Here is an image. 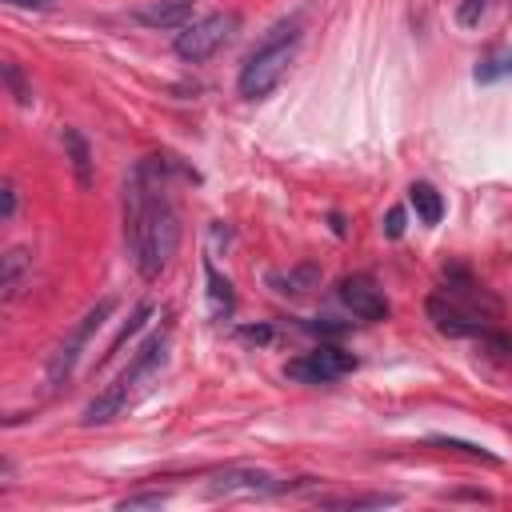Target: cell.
<instances>
[{
    "mask_svg": "<svg viewBox=\"0 0 512 512\" xmlns=\"http://www.w3.org/2000/svg\"><path fill=\"white\" fill-rule=\"evenodd\" d=\"M168 168L172 160L148 156L124 184V244L144 280H156L180 244V220L168 200Z\"/></svg>",
    "mask_w": 512,
    "mask_h": 512,
    "instance_id": "1",
    "label": "cell"
},
{
    "mask_svg": "<svg viewBox=\"0 0 512 512\" xmlns=\"http://www.w3.org/2000/svg\"><path fill=\"white\" fill-rule=\"evenodd\" d=\"M164 348H168V332L160 328L156 336H148V340L140 344V352H136V356H132V364L116 376V384H108L96 400H88V408H84V424H108V420L124 408V400L132 396V388L164 364Z\"/></svg>",
    "mask_w": 512,
    "mask_h": 512,
    "instance_id": "2",
    "label": "cell"
},
{
    "mask_svg": "<svg viewBox=\"0 0 512 512\" xmlns=\"http://www.w3.org/2000/svg\"><path fill=\"white\" fill-rule=\"evenodd\" d=\"M296 48L300 40H284V44H256L236 76V88L244 100H264L288 72V64L296 60Z\"/></svg>",
    "mask_w": 512,
    "mask_h": 512,
    "instance_id": "3",
    "label": "cell"
},
{
    "mask_svg": "<svg viewBox=\"0 0 512 512\" xmlns=\"http://www.w3.org/2000/svg\"><path fill=\"white\" fill-rule=\"evenodd\" d=\"M236 28H240V16H236V12H212V16H204V20L184 24V28L176 32L172 48H176V56H184L188 64H200V60H208L212 52H220V48L236 36Z\"/></svg>",
    "mask_w": 512,
    "mask_h": 512,
    "instance_id": "4",
    "label": "cell"
},
{
    "mask_svg": "<svg viewBox=\"0 0 512 512\" xmlns=\"http://www.w3.org/2000/svg\"><path fill=\"white\" fill-rule=\"evenodd\" d=\"M112 308H116V300L112 296H104L96 308H88L80 320H76V328L68 332V340L52 352V360H48V388H60L68 376H72V368H76V360H80V352H84V344L92 340V332L112 316Z\"/></svg>",
    "mask_w": 512,
    "mask_h": 512,
    "instance_id": "5",
    "label": "cell"
},
{
    "mask_svg": "<svg viewBox=\"0 0 512 512\" xmlns=\"http://www.w3.org/2000/svg\"><path fill=\"white\" fill-rule=\"evenodd\" d=\"M348 372H356V356L336 348V344H320V348H312V352H304V356L284 364V376L300 380V384H332V380H340Z\"/></svg>",
    "mask_w": 512,
    "mask_h": 512,
    "instance_id": "6",
    "label": "cell"
},
{
    "mask_svg": "<svg viewBox=\"0 0 512 512\" xmlns=\"http://www.w3.org/2000/svg\"><path fill=\"white\" fill-rule=\"evenodd\" d=\"M340 304L356 316V320H388V296L384 288L372 280V276H344L340 288H336Z\"/></svg>",
    "mask_w": 512,
    "mask_h": 512,
    "instance_id": "7",
    "label": "cell"
},
{
    "mask_svg": "<svg viewBox=\"0 0 512 512\" xmlns=\"http://www.w3.org/2000/svg\"><path fill=\"white\" fill-rule=\"evenodd\" d=\"M428 320L436 324V332L444 336H484V316L464 308L452 292H440V296H428Z\"/></svg>",
    "mask_w": 512,
    "mask_h": 512,
    "instance_id": "8",
    "label": "cell"
},
{
    "mask_svg": "<svg viewBox=\"0 0 512 512\" xmlns=\"http://www.w3.org/2000/svg\"><path fill=\"white\" fill-rule=\"evenodd\" d=\"M192 8L196 0H152V4H140L132 16L144 28H184L192 20Z\"/></svg>",
    "mask_w": 512,
    "mask_h": 512,
    "instance_id": "9",
    "label": "cell"
},
{
    "mask_svg": "<svg viewBox=\"0 0 512 512\" xmlns=\"http://www.w3.org/2000/svg\"><path fill=\"white\" fill-rule=\"evenodd\" d=\"M272 476L260 468H228L220 476H212L208 496H236V492H272Z\"/></svg>",
    "mask_w": 512,
    "mask_h": 512,
    "instance_id": "10",
    "label": "cell"
},
{
    "mask_svg": "<svg viewBox=\"0 0 512 512\" xmlns=\"http://www.w3.org/2000/svg\"><path fill=\"white\" fill-rule=\"evenodd\" d=\"M64 152H68V164H72V172H76V184L80 188H92V180H96V172H92V148H88V140H84V132L80 128H64Z\"/></svg>",
    "mask_w": 512,
    "mask_h": 512,
    "instance_id": "11",
    "label": "cell"
},
{
    "mask_svg": "<svg viewBox=\"0 0 512 512\" xmlns=\"http://www.w3.org/2000/svg\"><path fill=\"white\" fill-rule=\"evenodd\" d=\"M272 284H276V292H284V296H308V292L320 284V264L300 260V264H292L288 272H272Z\"/></svg>",
    "mask_w": 512,
    "mask_h": 512,
    "instance_id": "12",
    "label": "cell"
},
{
    "mask_svg": "<svg viewBox=\"0 0 512 512\" xmlns=\"http://www.w3.org/2000/svg\"><path fill=\"white\" fill-rule=\"evenodd\" d=\"M204 280H208V308H212V316L216 320H224V316H232V308H236V296H232V284L212 268V260H204Z\"/></svg>",
    "mask_w": 512,
    "mask_h": 512,
    "instance_id": "13",
    "label": "cell"
},
{
    "mask_svg": "<svg viewBox=\"0 0 512 512\" xmlns=\"http://www.w3.org/2000/svg\"><path fill=\"white\" fill-rule=\"evenodd\" d=\"M408 204L416 208V216H420L424 224H440V216H444V200H440V192H436L428 180H416V184L408 188Z\"/></svg>",
    "mask_w": 512,
    "mask_h": 512,
    "instance_id": "14",
    "label": "cell"
},
{
    "mask_svg": "<svg viewBox=\"0 0 512 512\" xmlns=\"http://www.w3.org/2000/svg\"><path fill=\"white\" fill-rule=\"evenodd\" d=\"M476 84H496V80H508L512 76V48H496L492 56H484L476 64Z\"/></svg>",
    "mask_w": 512,
    "mask_h": 512,
    "instance_id": "15",
    "label": "cell"
},
{
    "mask_svg": "<svg viewBox=\"0 0 512 512\" xmlns=\"http://www.w3.org/2000/svg\"><path fill=\"white\" fill-rule=\"evenodd\" d=\"M24 268H28V256L20 248L4 252V272H0V288H4V300H12L20 292V280H24Z\"/></svg>",
    "mask_w": 512,
    "mask_h": 512,
    "instance_id": "16",
    "label": "cell"
},
{
    "mask_svg": "<svg viewBox=\"0 0 512 512\" xmlns=\"http://www.w3.org/2000/svg\"><path fill=\"white\" fill-rule=\"evenodd\" d=\"M0 76H4V88L12 92V100L16 104H32V84L24 80V72H20V64H12V60H4V68H0Z\"/></svg>",
    "mask_w": 512,
    "mask_h": 512,
    "instance_id": "17",
    "label": "cell"
},
{
    "mask_svg": "<svg viewBox=\"0 0 512 512\" xmlns=\"http://www.w3.org/2000/svg\"><path fill=\"white\" fill-rule=\"evenodd\" d=\"M436 448H448V452H460V456H472V460H484V464H500L496 452L480 448V444H468V440H456V436H432Z\"/></svg>",
    "mask_w": 512,
    "mask_h": 512,
    "instance_id": "18",
    "label": "cell"
},
{
    "mask_svg": "<svg viewBox=\"0 0 512 512\" xmlns=\"http://www.w3.org/2000/svg\"><path fill=\"white\" fill-rule=\"evenodd\" d=\"M336 508H384V504H396V496L388 492H376V496H344V500H332Z\"/></svg>",
    "mask_w": 512,
    "mask_h": 512,
    "instance_id": "19",
    "label": "cell"
},
{
    "mask_svg": "<svg viewBox=\"0 0 512 512\" xmlns=\"http://www.w3.org/2000/svg\"><path fill=\"white\" fill-rule=\"evenodd\" d=\"M488 4H492V0H464V4H460V24H464V28H476L480 16L488 12Z\"/></svg>",
    "mask_w": 512,
    "mask_h": 512,
    "instance_id": "20",
    "label": "cell"
},
{
    "mask_svg": "<svg viewBox=\"0 0 512 512\" xmlns=\"http://www.w3.org/2000/svg\"><path fill=\"white\" fill-rule=\"evenodd\" d=\"M16 216V184L4 180L0 184V220H12Z\"/></svg>",
    "mask_w": 512,
    "mask_h": 512,
    "instance_id": "21",
    "label": "cell"
},
{
    "mask_svg": "<svg viewBox=\"0 0 512 512\" xmlns=\"http://www.w3.org/2000/svg\"><path fill=\"white\" fill-rule=\"evenodd\" d=\"M384 236H388V240H400V236H404V208H388V216H384Z\"/></svg>",
    "mask_w": 512,
    "mask_h": 512,
    "instance_id": "22",
    "label": "cell"
},
{
    "mask_svg": "<svg viewBox=\"0 0 512 512\" xmlns=\"http://www.w3.org/2000/svg\"><path fill=\"white\" fill-rule=\"evenodd\" d=\"M236 336L248 340V344H268V340H272V328H268V324H244Z\"/></svg>",
    "mask_w": 512,
    "mask_h": 512,
    "instance_id": "23",
    "label": "cell"
},
{
    "mask_svg": "<svg viewBox=\"0 0 512 512\" xmlns=\"http://www.w3.org/2000/svg\"><path fill=\"white\" fill-rule=\"evenodd\" d=\"M164 504V492H144V496H128V500H120V508L128 512V508H160Z\"/></svg>",
    "mask_w": 512,
    "mask_h": 512,
    "instance_id": "24",
    "label": "cell"
},
{
    "mask_svg": "<svg viewBox=\"0 0 512 512\" xmlns=\"http://www.w3.org/2000/svg\"><path fill=\"white\" fill-rule=\"evenodd\" d=\"M308 328H312V332H320V336H340L348 324H336L332 316H324V320H316V324H308Z\"/></svg>",
    "mask_w": 512,
    "mask_h": 512,
    "instance_id": "25",
    "label": "cell"
},
{
    "mask_svg": "<svg viewBox=\"0 0 512 512\" xmlns=\"http://www.w3.org/2000/svg\"><path fill=\"white\" fill-rule=\"evenodd\" d=\"M4 4H12V8H44L52 0H4Z\"/></svg>",
    "mask_w": 512,
    "mask_h": 512,
    "instance_id": "26",
    "label": "cell"
}]
</instances>
